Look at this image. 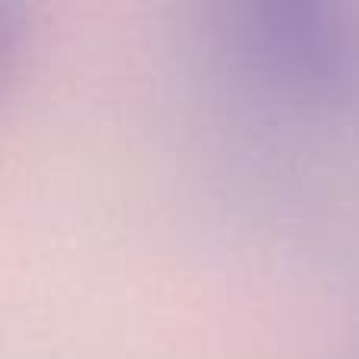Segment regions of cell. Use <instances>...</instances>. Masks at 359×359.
Instances as JSON below:
<instances>
[{"label":"cell","instance_id":"1","mask_svg":"<svg viewBox=\"0 0 359 359\" xmlns=\"http://www.w3.org/2000/svg\"><path fill=\"white\" fill-rule=\"evenodd\" d=\"M198 38L215 69L280 126H359V10L337 0H221Z\"/></svg>","mask_w":359,"mask_h":359},{"label":"cell","instance_id":"2","mask_svg":"<svg viewBox=\"0 0 359 359\" xmlns=\"http://www.w3.org/2000/svg\"><path fill=\"white\" fill-rule=\"evenodd\" d=\"M32 50V22L22 6L0 4V95L19 79Z\"/></svg>","mask_w":359,"mask_h":359}]
</instances>
